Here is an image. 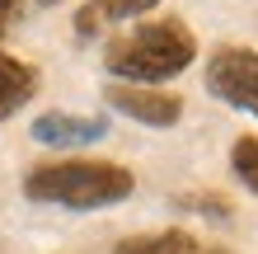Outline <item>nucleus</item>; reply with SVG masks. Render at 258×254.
Returning a JSON list of instances; mask_svg holds the SVG:
<instances>
[{
  "label": "nucleus",
  "mask_w": 258,
  "mask_h": 254,
  "mask_svg": "<svg viewBox=\"0 0 258 254\" xmlns=\"http://www.w3.org/2000/svg\"><path fill=\"white\" fill-rule=\"evenodd\" d=\"M38 5H61V0H38Z\"/></svg>",
  "instance_id": "f8f14e48"
},
{
  "label": "nucleus",
  "mask_w": 258,
  "mask_h": 254,
  "mask_svg": "<svg viewBox=\"0 0 258 254\" xmlns=\"http://www.w3.org/2000/svg\"><path fill=\"white\" fill-rule=\"evenodd\" d=\"M183 207H192V212H211V217H230V207L211 202V198H183Z\"/></svg>",
  "instance_id": "9d476101"
},
{
  "label": "nucleus",
  "mask_w": 258,
  "mask_h": 254,
  "mask_svg": "<svg viewBox=\"0 0 258 254\" xmlns=\"http://www.w3.org/2000/svg\"><path fill=\"white\" fill-rule=\"evenodd\" d=\"M197 57V38L183 19H146L113 33L103 47V71L122 85H160L174 80L178 71H188Z\"/></svg>",
  "instance_id": "f257e3e1"
},
{
  "label": "nucleus",
  "mask_w": 258,
  "mask_h": 254,
  "mask_svg": "<svg viewBox=\"0 0 258 254\" xmlns=\"http://www.w3.org/2000/svg\"><path fill=\"white\" fill-rule=\"evenodd\" d=\"M155 5L160 0H89V5L75 10V33L94 38V33H103V28H113V24L141 19V14H150Z\"/></svg>",
  "instance_id": "423d86ee"
},
{
  "label": "nucleus",
  "mask_w": 258,
  "mask_h": 254,
  "mask_svg": "<svg viewBox=\"0 0 258 254\" xmlns=\"http://www.w3.org/2000/svg\"><path fill=\"white\" fill-rule=\"evenodd\" d=\"M230 170L249 193H258V137H239L230 146Z\"/></svg>",
  "instance_id": "1a4fd4ad"
},
{
  "label": "nucleus",
  "mask_w": 258,
  "mask_h": 254,
  "mask_svg": "<svg viewBox=\"0 0 258 254\" xmlns=\"http://www.w3.org/2000/svg\"><path fill=\"white\" fill-rule=\"evenodd\" d=\"M14 19H19V0H0V42H5V33L14 28Z\"/></svg>",
  "instance_id": "9b49d317"
},
{
  "label": "nucleus",
  "mask_w": 258,
  "mask_h": 254,
  "mask_svg": "<svg viewBox=\"0 0 258 254\" xmlns=\"http://www.w3.org/2000/svg\"><path fill=\"white\" fill-rule=\"evenodd\" d=\"M33 94H38V71L28 62H19V57L0 52V123L14 118Z\"/></svg>",
  "instance_id": "6e6552de"
},
{
  "label": "nucleus",
  "mask_w": 258,
  "mask_h": 254,
  "mask_svg": "<svg viewBox=\"0 0 258 254\" xmlns=\"http://www.w3.org/2000/svg\"><path fill=\"white\" fill-rule=\"evenodd\" d=\"M103 99H108V109H117L122 118H132L141 127H174L183 118V99L160 85H122L117 80L103 89Z\"/></svg>",
  "instance_id": "20e7f679"
},
{
  "label": "nucleus",
  "mask_w": 258,
  "mask_h": 254,
  "mask_svg": "<svg viewBox=\"0 0 258 254\" xmlns=\"http://www.w3.org/2000/svg\"><path fill=\"white\" fill-rule=\"evenodd\" d=\"M108 137V118H89V113H42L33 118V141L52 146V151H80V146H94Z\"/></svg>",
  "instance_id": "39448f33"
},
{
  "label": "nucleus",
  "mask_w": 258,
  "mask_h": 254,
  "mask_svg": "<svg viewBox=\"0 0 258 254\" xmlns=\"http://www.w3.org/2000/svg\"><path fill=\"white\" fill-rule=\"evenodd\" d=\"M207 89L221 104L258 118V52H249V47H216L207 57Z\"/></svg>",
  "instance_id": "7ed1b4c3"
},
{
  "label": "nucleus",
  "mask_w": 258,
  "mask_h": 254,
  "mask_svg": "<svg viewBox=\"0 0 258 254\" xmlns=\"http://www.w3.org/2000/svg\"><path fill=\"white\" fill-rule=\"evenodd\" d=\"M24 193L33 202H52L66 212H99L132 198L136 174L113 160H47L24 174Z\"/></svg>",
  "instance_id": "f03ea898"
},
{
  "label": "nucleus",
  "mask_w": 258,
  "mask_h": 254,
  "mask_svg": "<svg viewBox=\"0 0 258 254\" xmlns=\"http://www.w3.org/2000/svg\"><path fill=\"white\" fill-rule=\"evenodd\" d=\"M113 254H230V249L197 240L192 231H155V235H132V240H117Z\"/></svg>",
  "instance_id": "0eeeda50"
}]
</instances>
